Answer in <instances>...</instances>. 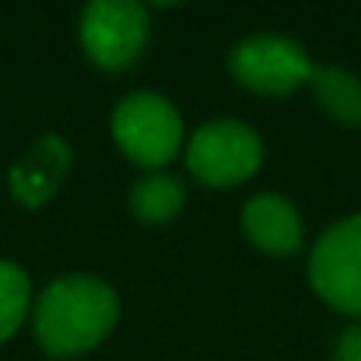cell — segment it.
Here are the masks:
<instances>
[{"label": "cell", "instance_id": "6da1fadb", "mask_svg": "<svg viewBox=\"0 0 361 361\" xmlns=\"http://www.w3.org/2000/svg\"><path fill=\"white\" fill-rule=\"evenodd\" d=\"M121 314V301L105 279L63 276L35 301V339L51 358H73L105 343Z\"/></svg>", "mask_w": 361, "mask_h": 361}, {"label": "cell", "instance_id": "7a4b0ae2", "mask_svg": "<svg viewBox=\"0 0 361 361\" xmlns=\"http://www.w3.org/2000/svg\"><path fill=\"white\" fill-rule=\"evenodd\" d=\"M111 133L130 162L143 169H162L180 152L184 121L165 95L133 92L114 108Z\"/></svg>", "mask_w": 361, "mask_h": 361}, {"label": "cell", "instance_id": "3957f363", "mask_svg": "<svg viewBox=\"0 0 361 361\" xmlns=\"http://www.w3.org/2000/svg\"><path fill=\"white\" fill-rule=\"evenodd\" d=\"M263 143L244 121H209L187 143V169L206 187H235L257 175Z\"/></svg>", "mask_w": 361, "mask_h": 361}, {"label": "cell", "instance_id": "277c9868", "mask_svg": "<svg viewBox=\"0 0 361 361\" xmlns=\"http://www.w3.org/2000/svg\"><path fill=\"white\" fill-rule=\"evenodd\" d=\"M80 42L89 61L102 70H127L149 42V13L137 0H95L82 10Z\"/></svg>", "mask_w": 361, "mask_h": 361}, {"label": "cell", "instance_id": "5b68a950", "mask_svg": "<svg viewBox=\"0 0 361 361\" xmlns=\"http://www.w3.org/2000/svg\"><path fill=\"white\" fill-rule=\"evenodd\" d=\"M228 70L244 89L257 95H292L311 82L314 63L298 42L286 35H250L228 54Z\"/></svg>", "mask_w": 361, "mask_h": 361}, {"label": "cell", "instance_id": "8992f818", "mask_svg": "<svg viewBox=\"0 0 361 361\" xmlns=\"http://www.w3.org/2000/svg\"><path fill=\"white\" fill-rule=\"evenodd\" d=\"M311 286L330 307L361 317V216L343 219L317 238Z\"/></svg>", "mask_w": 361, "mask_h": 361}, {"label": "cell", "instance_id": "52a82bcc", "mask_svg": "<svg viewBox=\"0 0 361 361\" xmlns=\"http://www.w3.org/2000/svg\"><path fill=\"white\" fill-rule=\"evenodd\" d=\"M70 165H73V152L61 137L48 133V137L35 140L10 169L13 197L29 209H38L61 190L63 178L70 175Z\"/></svg>", "mask_w": 361, "mask_h": 361}, {"label": "cell", "instance_id": "ba28073f", "mask_svg": "<svg viewBox=\"0 0 361 361\" xmlns=\"http://www.w3.org/2000/svg\"><path fill=\"white\" fill-rule=\"evenodd\" d=\"M241 228L254 247L269 257H292L305 244V225L292 200L282 193H257L244 203Z\"/></svg>", "mask_w": 361, "mask_h": 361}, {"label": "cell", "instance_id": "9c48e42d", "mask_svg": "<svg viewBox=\"0 0 361 361\" xmlns=\"http://www.w3.org/2000/svg\"><path fill=\"white\" fill-rule=\"evenodd\" d=\"M317 105L345 127H361V80L343 67H314L311 76Z\"/></svg>", "mask_w": 361, "mask_h": 361}, {"label": "cell", "instance_id": "30bf717a", "mask_svg": "<svg viewBox=\"0 0 361 361\" xmlns=\"http://www.w3.org/2000/svg\"><path fill=\"white\" fill-rule=\"evenodd\" d=\"M184 187L171 175H146L130 187V212L146 225H165L184 209Z\"/></svg>", "mask_w": 361, "mask_h": 361}, {"label": "cell", "instance_id": "8fae6325", "mask_svg": "<svg viewBox=\"0 0 361 361\" xmlns=\"http://www.w3.org/2000/svg\"><path fill=\"white\" fill-rule=\"evenodd\" d=\"M32 305V282L23 267L0 260V343L16 336Z\"/></svg>", "mask_w": 361, "mask_h": 361}, {"label": "cell", "instance_id": "7c38bea8", "mask_svg": "<svg viewBox=\"0 0 361 361\" xmlns=\"http://www.w3.org/2000/svg\"><path fill=\"white\" fill-rule=\"evenodd\" d=\"M333 361H361V324L349 326V330L339 336Z\"/></svg>", "mask_w": 361, "mask_h": 361}]
</instances>
